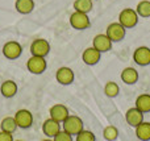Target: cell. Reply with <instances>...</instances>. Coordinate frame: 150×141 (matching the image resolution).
Here are the masks:
<instances>
[{"label":"cell","mask_w":150,"mask_h":141,"mask_svg":"<svg viewBox=\"0 0 150 141\" xmlns=\"http://www.w3.org/2000/svg\"><path fill=\"white\" fill-rule=\"evenodd\" d=\"M101 58V53L99 50H96L93 46H90L87 49H84V52L82 53V60L86 65L88 66H93L96 63H99Z\"/></svg>","instance_id":"13"},{"label":"cell","mask_w":150,"mask_h":141,"mask_svg":"<svg viewBox=\"0 0 150 141\" xmlns=\"http://www.w3.org/2000/svg\"><path fill=\"white\" fill-rule=\"evenodd\" d=\"M63 131L67 132L71 136H76L79 132H82L84 129V124H83V120L76 115H69L67 119L62 123Z\"/></svg>","instance_id":"1"},{"label":"cell","mask_w":150,"mask_h":141,"mask_svg":"<svg viewBox=\"0 0 150 141\" xmlns=\"http://www.w3.org/2000/svg\"><path fill=\"white\" fill-rule=\"evenodd\" d=\"M3 54L8 60H17L23 54V46L17 41H8L3 46Z\"/></svg>","instance_id":"7"},{"label":"cell","mask_w":150,"mask_h":141,"mask_svg":"<svg viewBox=\"0 0 150 141\" xmlns=\"http://www.w3.org/2000/svg\"><path fill=\"white\" fill-rule=\"evenodd\" d=\"M15 8L21 15H29L34 9V0H16Z\"/></svg>","instance_id":"18"},{"label":"cell","mask_w":150,"mask_h":141,"mask_svg":"<svg viewBox=\"0 0 150 141\" xmlns=\"http://www.w3.org/2000/svg\"><path fill=\"white\" fill-rule=\"evenodd\" d=\"M136 136L141 141H149L150 140V123L149 121H142L136 127Z\"/></svg>","instance_id":"20"},{"label":"cell","mask_w":150,"mask_h":141,"mask_svg":"<svg viewBox=\"0 0 150 141\" xmlns=\"http://www.w3.org/2000/svg\"><path fill=\"white\" fill-rule=\"evenodd\" d=\"M112 44L113 42L108 38L105 33H100V34H96L92 40V46L95 47L96 50H99L100 53H107L112 49Z\"/></svg>","instance_id":"9"},{"label":"cell","mask_w":150,"mask_h":141,"mask_svg":"<svg viewBox=\"0 0 150 141\" xmlns=\"http://www.w3.org/2000/svg\"><path fill=\"white\" fill-rule=\"evenodd\" d=\"M120 78L125 84H136L138 81V71L134 67H125L121 71Z\"/></svg>","instance_id":"16"},{"label":"cell","mask_w":150,"mask_h":141,"mask_svg":"<svg viewBox=\"0 0 150 141\" xmlns=\"http://www.w3.org/2000/svg\"><path fill=\"white\" fill-rule=\"evenodd\" d=\"M30 54L37 57H46L50 52V44L44 38H37L30 44Z\"/></svg>","instance_id":"6"},{"label":"cell","mask_w":150,"mask_h":141,"mask_svg":"<svg viewBox=\"0 0 150 141\" xmlns=\"http://www.w3.org/2000/svg\"><path fill=\"white\" fill-rule=\"evenodd\" d=\"M74 71L71 70L70 67H67V66H62V67H59L57 70V73H55V79H57V82L59 84H62V86H69V84H71L74 82Z\"/></svg>","instance_id":"11"},{"label":"cell","mask_w":150,"mask_h":141,"mask_svg":"<svg viewBox=\"0 0 150 141\" xmlns=\"http://www.w3.org/2000/svg\"><path fill=\"white\" fill-rule=\"evenodd\" d=\"M17 124H16L15 116H5L0 123V131L3 132H8V133H13L17 129Z\"/></svg>","instance_id":"21"},{"label":"cell","mask_w":150,"mask_h":141,"mask_svg":"<svg viewBox=\"0 0 150 141\" xmlns=\"http://www.w3.org/2000/svg\"><path fill=\"white\" fill-rule=\"evenodd\" d=\"M0 92L4 98H13L16 94H17V84L13 81H5L1 83L0 86Z\"/></svg>","instance_id":"17"},{"label":"cell","mask_w":150,"mask_h":141,"mask_svg":"<svg viewBox=\"0 0 150 141\" xmlns=\"http://www.w3.org/2000/svg\"><path fill=\"white\" fill-rule=\"evenodd\" d=\"M125 33H127V29L119 21L117 23H111L107 26V30H105V34L108 36V38L112 42H120L121 40H124Z\"/></svg>","instance_id":"5"},{"label":"cell","mask_w":150,"mask_h":141,"mask_svg":"<svg viewBox=\"0 0 150 141\" xmlns=\"http://www.w3.org/2000/svg\"><path fill=\"white\" fill-rule=\"evenodd\" d=\"M133 61L138 66H148L150 65V47L148 46H138L133 53Z\"/></svg>","instance_id":"12"},{"label":"cell","mask_w":150,"mask_h":141,"mask_svg":"<svg viewBox=\"0 0 150 141\" xmlns=\"http://www.w3.org/2000/svg\"><path fill=\"white\" fill-rule=\"evenodd\" d=\"M59 131H61V123L53 120L52 118L46 119V120L44 121V124H42V132H44V135L46 137L53 139Z\"/></svg>","instance_id":"15"},{"label":"cell","mask_w":150,"mask_h":141,"mask_svg":"<svg viewBox=\"0 0 150 141\" xmlns=\"http://www.w3.org/2000/svg\"><path fill=\"white\" fill-rule=\"evenodd\" d=\"M136 12H137L138 17H150V0H141L136 7Z\"/></svg>","instance_id":"23"},{"label":"cell","mask_w":150,"mask_h":141,"mask_svg":"<svg viewBox=\"0 0 150 141\" xmlns=\"http://www.w3.org/2000/svg\"><path fill=\"white\" fill-rule=\"evenodd\" d=\"M103 137L107 141H115L119 137V129L115 125H107L103 131Z\"/></svg>","instance_id":"25"},{"label":"cell","mask_w":150,"mask_h":141,"mask_svg":"<svg viewBox=\"0 0 150 141\" xmlns=\"http://www.w3.org/2000/svg\"><path fill=\"white\" fill-rule=\"evenodd\" d=\"M92 1H93V0H92Z\"/></svg>","instance_id":"31"},{"label":"cell","mask_w":150,"mask_h":141,"mask_svg":"<svg viewBox=\"0 0 150 141\" xmlns=\"http://www.w3.org/2000/svg\"><path fill=\"white\" fill-rule=\"evenodd\" d=\"M76 141H96V137L91 131L83 129L82 132L76 135Z\"/></svg>","instance_id":"26"},{"label":"cell","mask_w":150,"mask_h":141,"mask_svg":"<svg viewBox=\"0 0 150 141\" xmlns=\"http://www.w3.org/2000/svg\"><path fill=\"white\" fill-rule=\"evenodd\" d=\"M73 7L76 12L87 13L88 15V12H91L93 8V3H92V0H75Z\"/></svg>","instance_id":"22"},{"label":"cell","mask_w":150,"mask_h":141,"mask_svg":"<svg viewBox=\"0 0 150 141\" xmlns=\"http://www.w3.org/2000/svg\"><path fill=\"white\" fill-rule=\"evenodd\" d=\"M41 141H54V140H52V139H45V140H41Z\"/></svg>","instance_id":"29"},{"label":"cell","mask_w":150,"mask_h":141,"mask_svg":"<svg viewBox=\"0 0 150 141\" xmlns=\"http://www.w3.org/2000/svg\"><path fill=\"white\" fill-rule=\"evenodd\" d=\"M134 107L140 110L142 113L150 112V94H141L136 99Z\"/></svg>","instance_id":"19"},{"label":"cell","mask_w":150,"mask_h":141,"mask_svg":"<svg viewBox=\"0 0 150 141\" xmlns=\"http://www.w3.org/2000/svg\"><path fill=\"white\" fill-rule=\"evenodd\" d=\"M15 141H23V140H15Z\"/></svg>","instance_id":"30"},{"label":"cell","mask_w":150,"mask_h":141,"mask_svg":"<svg viewBox=\"0 0 150 141\" xmlns=\"http://www.w3.org/2000/svg\"><path fill=\"white\" fill-rule=\"evenodd\" d=\"M119 23L125 29L134 28L138 24V15L136 12V9H133V8H124L119 13Z\"/></svg>","instance_id":"2"},{"label":"cell","mask_w":150,"mask_h":141,"mask_svg":"<svg viewBox=\"0 0 150 141\" xmlns=\"http://www.w3.org/2000/svg\"><path fill=\"white\" fill-rule=\"evenodd\" d=\"M70 25L73 26L76 30H84V29H88L91 25L90 17H88L87 13H82V12H76L74 11L70 15Z\"/></svg>","instance_id":"4"},{"label":"cell","mask_w":150,"mask_h":141,"mask_svg":"<svg viewBox=\"0 0 150 141\" xmlns=\"http://www.w3.org/2000/svg\"><path fill=\"white\" fill-rule=\"evenodd\" d=\"M49 115L53 120L58 121V123H63V121L67 119V116L70 115V112H69V108L66 107L65 104L58 103V104H54L50 107Z\"/></svg>","instance_id":"10"},{"label":"cell","mask_w":150,"mask_h":141,"mask_svg":"<svg viewBox=\"0 0 150 141\" xmlns=\"http://www.w3.org/2000/svg\"><path fill=\"white\" fill-rule=\"evenodd\" d=\"M104 94L107 95L108 98H116L117 95L120 94V87L116 82H107L105 86H104Z\"/></svg>","instance_id":"24"},{"label":"cell","mask_w":150,"mask_h":141,"mask_svg":"<svg viewBox=\"0 0 150 141\" xmlns=\"http://www.w3.org/2000/svg\"><path fill=\"white\" fill-rule=\"evenodd\" d=\"M47 62L45 57H37V55H30L28 61H26V69L29 73L40 75L44 71H46Z\"/></svg>","instance_id":"3"},{"label":"cell","mask_w":150,"mask_h":141,"mask_svg":"<svg viewBox=\"0 0 150 141\" xmlns=\"http://www.w3.org/2000/svg\"><path fill=\"white\" fill-rule=\"evenodd\" d=\"M125 120L130 127L136 128L138 124H141L144 121V113L136 107H132L125 112Z\"/></svg>","instance_id":"14"},{"label":"cell","mask_w":150,"mask_h":141,"mask_svg":"<svg viewBox=\"0 0 150 141\" xmlns=\"http://www.w3.org/2000/svg\"><path fill=\"white\" fill-rule=\"evenodd\" d=\"M0 141H15V140H13L12 133H8V132L0 131Z\"/></svg>","instance_id":"28"},{"label":"cell","mask_w":150,"mask_h":141,"mask_svg":"<svg viewBox=\"0 0 150 141\" xmlns=\"http://www.w3.org/2000/svg\"><path fill=\"white\" fill-rule=\"evenodd\" d=\"M53 140L54 141H73V136L62 129V131H59L54 137H53Z\"/></svg>","instance_id":"27"},{"label":"cell","mask_w":150,"mask_h":141,"mask_svg":"<svg viewBox=\"0 0 150 141\" xmlns=\"http://www.w3.org/2000/svg\"><path fill=\"white\" fill-rule=\"evenodd\" d=\"M15 120L16 124H17L18 128H23V129H28L33 125V115L29 110H18L17 112L15 113Z\"/></svg>","instance_id":"8"}]
</instances>
